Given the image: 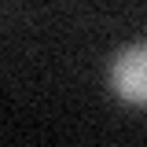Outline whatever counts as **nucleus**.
Returning a JSON list of instances; mask_svg holds the SVG:
<instances>
[{
    "label": "nucleus",
    "mask_w": 147,
    "mask_h": 147,
    "mask_svg": "<svg viewBox=\"0 0 147 147\" xmlns=\"http://www.w3.org/2000/svg\"><path fill=\"white\" fill-rule=\"evenodd\" d=\"M110 85L125 103H147V44H132L114 59Z\"/></svg>",
    "instance_id": "obj_1"
}]
</instances>
